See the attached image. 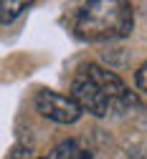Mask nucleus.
<instances>
[{
  "instance_id": "obj_1",
  "label": "nucleus",
  "mask_w": 147,
  "mask_h": 159,
  "mask_svg": "<svg viewBox=\"0 0 147 159\" xmlns=\"http://www.w3.org/2000/svg\"><path fill=\"white\" fill-rule=\"evenodd\" d=\"M132 5L122 0H96L81 5L74 30L84 41H114L132 33Z\"/></svg>"
},
{
  "instance_id": "obj_2",
  "label": "nucleus",
  "mask_w": 147,
  "mask_h": 159,
  "mask_svg": "<svg viewBox=\"0 0 147 159\" xmlns=\"http://www.w3.org/2000/svg\"><path fill=\"white\" fill-rule=\"evenodd\" d=\"M81 73L86 76L89 81L104 93V98L109 101L112 111H127L130 106H137L135 93H132L127 86H124V81H122L117 73H112V71H107V68H101V66H96V63H89Z\"/></svg>"
},
{
  "instance_id": "obj_3",
  "label": "nucleus",
  "mask_w": 147,
  "mask_h": 159,
  "mask_svg": "<svg viewBox=\"0 0 147 159\" xmlns=\"http://www.w3.org/2000/svg\"><path fill=\"white\" fill-rule=\"evenodd\" d=\"M36 109L46 119L58 121V124H74L81 116V109L76 106L74 98L64 96V93H56V91H41L36 96Z\"/></svg>"
},
{
  "instance_id": "obj_4",
  "label": "nucleus",
  "mask_w": 147,
  "mask_h": 159,
  "mask_svg": "<svg viewBox=\"0 0 147 159\" xmlns=\"http://www.w3.org/2000/svg\"><path fill=\"white\" fill-rule=\"evenodd\" d=\"M71 98L76 101V106L81 111H89L91 116H107L112 111L109 101L104 98V93L89 81L84 73H79L74 78V86H71Z\"/></svg>"
},
{
  "instance_id": "obj_5",
  "label": "nucleus",
  "mask_w": 147,
  "mask_h": 159,
  "mask_svg": "<svg viewBox=\"0 0 147 159\" xmlns=\"http://www.w3.org/2000/svg\"><path fill=\"white\" fill-rule=\"evenodd\" d=\"M91 154L84 149L76 139H69V142H61L51 154H48V159H89Z\"/></svg>"
},
{
  "instance_id": "obj_6",
  "label": "nucleus",
  "mask_w": 147,
  "mask_h": 159,
  "mask_svg": "<svg viewBox=\"0 0 147 159\" xmlns=\"http://www.w3.org/2000/svg\"><path fill=\"white\" fill-rule=\"evenodd\" d=\"M28 5H31V3H15V0H0V23H3V25L13 23L18 15H23V13L28 10Z\"/></svg>"
},
{
  "instance_id": "obj_7",
  "label": "nucleus",
  "mask_w": 147,
  "mask_h": 159,
  "mask_svg": "<svg viewBox=\"0 0 147 159\" xmlns=\"http://www.w3.org/2000/svg\"><path fill=\"white\" fill-rule=\"evenodd\" d=\"M137 86L147 93V61H145V63H142V68L137 71Z\"/></svg>"
}]
</instances>
